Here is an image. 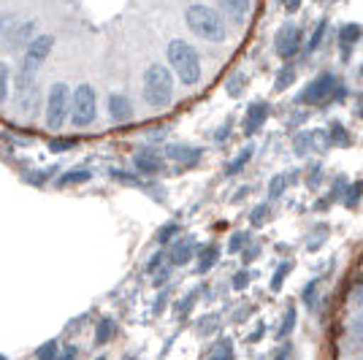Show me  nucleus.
Here are the masks:
<instances>
[{
	"label": "nucleus",
	"instance_id": "7ed1b4c3",
	"mask_svg": "<svg viewBox=\"0 0 363 360\" xmlns=\"http://www.w3.org/2000/svg\"><path fill=\"white\" fill-rule=\"evenodd\" d=\"M166 57L171 71L177 74V79H179L182 84L196 87L198 81H201V57H198V52L187 41L174 38L166 49Z\"/></svg>",
	"mask_w": 363,
	"mask_h": 360
},
{
	"label": "nucleus",
	"instance_id": "e433bc0d",
	"mask_svg": "<svg viewBox=\"0 0 363 360\" xmlns=\"http://www.w3.org/2000/svg\"><path fill=\"white\" fill-rule=\"evenodd\" d=\"M0 360H6V358H3V355H0Z\"/></svg>",
	"mask_w": 363,
	"mask_h": 360
},
{
	"label": "nucleus",
	"instance_id": "2f4dec72",
	"mask_svg": "<svg viewBox=\"0 0 363 360\" xmlns=\"http://www.w3.org/2000/svg\"><path fill=\"white\" fill-rule=\"evenodd\" d=\"M74 355H76V349L74 347H68V349H65V355H62L60 360H74Z\"/></svg>",
	"mask_w": 363,
	"mask_h": 360
},
{
	"label": "nucleus",
	"instance_id": "6e6552de",
	"mask_svg": "<svg viewBox=\"0 0 363 360\" xmlns=\"http://www.w3.org/2000/svg\"><path fill=\"white\" fill-rule=\"evenodd\" d=\"M333 90H336V76H333V74H320L318 79H312V81H309V84L301 90V95H298V103H306V106L325 103V101L333 95Z\"/></svg>",
	"mask_w": 363,
	"mask_h": 360
},
{
	"label": "nucleus",
	"instance_id": "9b49d317",
	"mask_svg": "<svg viewBox=\"0 0 363 360\" xmlns=\"http://www.w3.org/2000/svg\"><path fill=\"white\" fill-rule=\"evenodd\" d=\"M269 117V103H252L247 111V120H244V133H255L260 130V125Z\"/></svg>",
	"mask_w": 363,
	"mask_h": 360
},
{
	"label": "nucleus",
	"instance_id": "423d86ee",
	"mask_svg": "<svg viewBox=\"0 0 363 360\" xmlns=\"http://www.w3.org/2000/svg\"><path fill=\"white\" fill-rule=\"evenodd\" d=\"M95 114H98V98H95V90L90 84H79L71 95V122L76 128H87L95 122Z\"/></svg>",
	"mask_w": 363,
	"mask_h": 360
},
{
	"label": "nucleus",
	"instance_id": "5701e85b",
	"mask_svg": "<svg viewBox=\"0 0 363 360\" xmlns=\"http://www.w3.org/2000/svg\"><path fill=\"white\" fill-rule=\"evenodd\" d=\"M331 135L336 138V144H347V141H350V135L345 133V128H342L339 122H333V125H331Z\"/></svg>",
	"mask_w": 363,
	"mask_h": 360
},
{
	"label": "nucleus",
	"instance_id": "dca6fc26",
	"mask_svg": "<svg viewBox=\"0 0 363 360\" xmlns=\"http://www.w3.org/2000/svg\"><path fill=\"white\" fill-rule=\"evenodd\" d=\"M168 157L174 160H184V163H196L201 157V150H190V147H171L168 150Z\"/></svg>",
	"mask_w": 363,
	"mask_h": 360
},
{
	"label": "nucleus",
	"instance_id": "0eeeda50",
	"mask_svg": "<svg viewBox=\"0 0 363 360\" xmlns=\"http://www.w3.org/2000/svg\"><path fill=\"white\" fill-rule=\"evenodd\" d=\"M301 44H303L301 28L293 25V22H285V25L277 30V35H274V49H277V55H279L282 60H293V57L301 52Z\"/></svg>",
	"mask_w": 363,
	"mask_h": 360
},
{
	"label": "nucleus",
	"instance_id": "20e7f679",
	"mask_svg": "<svg viewBox=\"0 0 363 360\" xmlns=\"http://www.w3.org/2000/svg\"><path fill=\"white\" fill-rule=\"evenodd\" d=\"M174 98V76L166 65H150L144 71V101L152 108H166Z\"/></svg>",
	"mask_w": 363,
	"mask_h": 360
},
{
	"label": "nucleus",
	"instance_id": "a211bd4d",
	"mask_svg": "<svg viewBox=\"0 0 363 360\" xmlns=\"http://www.w3.org/2000/svg\"><path fill=\"white\" fill-rule=\"evenodd\" d=\"M9 84H11V68L0 60V103L9 98Z\"/></svg>",
	"mask_w": 363,
	"mask_h": 360
},
{
	"label": "nucleus",
	"instance_id": "4be33fe9",
	"mask_svg": "<svg viewBox=\"0 0 363 360\" xmlns=\"http://www.w3.org/2000/svg\"><path fill=\"white\" fill-rule=\"evenodd\" d=\"M111 330H114V322L104 320V322H101V328H98V344H104V342H108V339L114 336Z\"/></svg>",
	"mask_w": 363,
	"mask_h": 360
},
{
	"label": "nucleus",
	"instance_id": "bb28decb",
	"mask_svg": "<svg viewBox=\"0 0 363 360\" xmlns=\"http://www.w3.org/2000/svg\"><path fill=\"white\" fill-rule=\"evenodd\" d=\"M74 144H76L74 138H68V141H52V144H49V150H52V152H62V150H71Z\"/></svg>",
	"mask_w": 363,
	"mask_h": 360
},
{
	"label": "nucleus",
	"instance_id": "72a5a7b5",
	"mask_svg": "<svg viewBox=\"0 0 363 360\" xmlns=\"http://www.w3.org/2000/svg\"><path fill=\"white\" fill-rule=\"evenodd\" d=\"M358 303H361V306H363V287H361V290H358Z\"/></svg>",
	"mask_w": 363,
	"mask_h": 360
},
{
	"label": "nucleus",
	"instance_id": "4468645a",
	"mask_svg": "<svg viewBox=\"0 0 363 360\" xmlns=\"http://www.w3.org/2000/svg\"><path fill=\"white\" fill-rule=\"evenodd\" d=\"M136 168L138 171H144V174H157V171L163 168V163H160V157H157V154H152V152H138Z\"/></svg>",
	"mask_w": 363,
	"mask_h": 360
},
{
	"label": "nucleus",
	"instance_id": "a878e982",
	"mask_svg": "<svg viewBox=\"0 0 363 360\" xmlns=\"http://www.w3.org/2000/svg\"><path fill=\"white\" fill-rule=\"evenodd\" d=\"M288 271H290V263H282V266H279V271H277V276H274V282H272L274 290H277V287H279V282L288 276Z\"/></svg>",
	"mask_w": 363,
	"mask_h": 360
},
{
	"label": "nucleus",
	"instance_id": "f257e3e1",
	"mask_svg": "<svg viewBox=\"0 0 363 360\" xmlns=\"http://www.w3.org/2000/svg\"><path fill=\"white\" fill-rule=\"evenodd\" d=\"M184 25L196 38H203L209 44H223L228 38V25L223 14H217V9L203 3H193L184 9Z\"/></svg>",
	"mask_w": 363,
	"mask_h": 360
},
{
	"label": "nucleus",
	"instance_id": "b1692460",
	"mask_svg": "<svg viewBox=\"0 0 363 360\" xmlns=\"http://www.w3.org/2000/svg\"><path fill=\"white\" fill-rule=\"evenodd\" d=\"M214 260H217V252H206V255H201V260H198V271H209V266H212Z\"/></svg>",
	"mask_w": 363,
	"mask_h": 360
},
{
	"label": "nucleus",
	"instance_id": "6ab92c4d",
	"mask_svg": "<svg viewBox=\"0 0 363 360\" xmlns=\"http://www.w3.org/2000/svg\"><path fill=\"white\" fill-rule=\"evenodd\" d=\"M325 30H328V22L323 19L318 25V30L312 33V38H309V44H306V52H318L320 44H323V35H325Z\"/></svg>",
	"mask_w": 363,
	"mask_h": 360
},
{
	"label": "nucleus",
	"instance_id": "473e14b6",
	"mask_svg": "<svg viewBox=\"0 0 363 360\" xmlns=\"http://www.w3.org/2000/svg\"><path fill=\"white\" fill-rule=\"evenodd\" d=\"M298 9V0H288V11H296Z\"/></svg>",
	"mask_w": 363,
	"mask_h": 360
},
{
	"label": "nucleus",
	"instance_id": "412c9836",
	"mask_svg": "<svg viewBox=\"0 0 363 360\" xmlns=\"http://www.w3.org/2000/svg\"><path fill=\"white\" fill-rule=\"evenodd\" d=\"M250 157H252V147H247V150L242 152V157H236V160H233V163L228 165V174H236V171H239V168H244V163H247V160H250Z\"/></svg>",
	"mask_w": 363,
	"mask_h": 360
},
{
	"label": "nucleus",
	"instance_id": "f03ea898",
	"mask_svg": "<svg viewBox=\"0 0 363 360\" xmlns=\"http://www.w3.org/2000/svg\"><path fill=\"white\" fill-rule=\"evenodd\" d=\"M55 49V35H35L30 44L25 46V55H22V65H19V74H16V90L22 92L33 90V81L41 71V65L46 62V57L52 55Z\"/></svg>",
	"mask_w": 363,
	"mask_h": 360
},
{
	"label": "nucleus",
	"instance_id": "9d476101",
	"mask_svg": "<svg viewBox=\"0 0 363 360\" xmlns=\"http://www.w3.org/2000/svg\"><path fill=\"white\" fill-rule=\"evenodd\" d=\"M217 6H220V11H223L230 22H236V25H242L244 19L250 16V9H252L250 0H217Z\"/></svg>",
	"mask_w": 363,
	"mask_h": 360
},
{
	"label": "nucleus",
	"instance_id": "1a4fd4ad",
	"mask_svg": "<svg viewBox=\"0 0 363 360\" xmlns=\"http://www.w3.org/2000/svg\"><path fill=\"white\" fill-rule=\"evenodd\" d=\"M106 108H108V117L114 122H128L133 117V103H130V98L122 95V92H111V95H108Z\"/></svg>",
	"mask_w": 363,
	"mask_h": 360
},
{
	"label": "nucleus",
	"instance_id": "f8f14e48",
	"mask_svg": "<svg viewBox=\"0 0 363 360\" xmlns=\"http://www.w3.org/2000/svg\"><path fill=\"white\" fill-rule=\"evenodd\" d=\"M363 35V28L361 25H355V22H347L342 30H339V46H342V52L350 55V49L358 44V38Z\"/></svg>",
	"mask_w": 363,
	"mask_h": 360
},
{
	"label": "nucleus",
	"instance_id": "c9c22d12",
	"mask_svg": "<svg viewBox=\"0 0 363 360\" xmlns=\"http://www.w3.org/2000/svg\"><path fill=\"white\" fill-rule=\"evenodd\" d=\"M361 117H363V106H361Z\"/></svg>",
	"mask_w": 363,
	"mask_h": 360
},
{
	"label": "nucleus",
	"instance_id": "39448f33",
	"mask_svg": "<svg viewBox=\"0 0 363 360\" xmlns=\"http://www.w3.org/2000/svg\"><path fill=\"white\" fill-rule=\"evenodd\" d=\"M44 117H46V128H49V130H60L62 125H65V120L71 117V90H68L65 81H55V84L49 87Z\"/></svg>",
	"mask_w": 363,
	"mask_h": 360
},
{
	"label": "nucleus",
	"instance_id": "ddd939ff",
	"mask_svg": "<svg viewBox=\"0 0 363 360\" xmlns=\"http://www.w3.org/2000/svg\"><path fill=\"white\" fill-rule=\"evenodd\" d=\"M33 30H35V22H25V25H16L14 28V33H11V38H9V41H11V49H22V46H28L33 41V38H35V35H33Z\"/></svg>",
	"mask_w": 363,
	"mask_h": 360
},
{
	"label": "nucleus",
	"instance_id": "cd10ccee",
	"mask_svg": "<svg viewBox=\"0 0 363 360\" xmlns=\"http://www.w3.org/2000/svg\"><path fill=\"white\" fill-rule=\"evenodd\" d=\"M293 322H296V312H293V309H288V317H285V325L279 328V333H282V336H288L290 328H293Z\"/></svg>",
	"mask_w": 363,
	"mask_h": 360
},
{
	"label": "nucleus",
	"instance_id": "c85d7f7f",
	"mask_svg": "<svg viewBox=\"0 0 363 360\" xmlns=\"http://www.w3.org/2000/svg\"><path fill=\"white\" fill-rule=\"evenodd\" d=\"M361 193H363V184H355L352 190H350V198H347V206H355V201L361 198Z\"/></svg>",
	"mask_w": 363,
	"mask_h": 360
},
{
	"label": "nucleus",
	"instance_id": "c756f323",
	"mask_svg": "<svg viewBox=\"0 0 363 360\" xmlns=\"http://www.w3.org/2000/svg\"><path fill=\"white\" fill-rule=\"evenodd\" d=\"M352 336H355V339H358V342L363 344V317L358 320V322H355V325H352Z\"/></svg>",
	"mask_w": 363,
	"mask_h": 360
},
{
	"label": "nucleus",
	"instance_id": "2eb2a0df",
	"mask_svg": "<svg viewBox=\"0 0 363 360\" xmlns=\"http://www.w3.org/2000/svg\"><path fill=\"white\" fill-rule=\"evenodd\" d=\"M193 255H196L193 239H184V241H179V244L174 247V252H171V263H174V266H182V263H187Z\"/></svg>",
	"mask_w": 363,
	"mask_h": 360
},
{
	"label": "nucleus",
	"instance_id": "393cba45",
	"mask_svg": "<svg viewBox=\"0 0 363 360\" xmlns=\"http://www.w3.org/2000/svg\"><path fill=\"white\" fill-rule=\"evenodd\" d=\"M38 360H55V342H46V347L38 349Z\"/></svg>",
	"mask_w": 363,
	"mask_h": 360
},
{
	"label": "nucleus",
	"instance_id": "f704fd0d",
	"mask_svg": "<svg viewBox=\"0 0 363 360\" xmlns=\"http://www.w3.org/2000/svg\"><path fill=\"white\" fill-rule=\"evenodd\" d=\"M277 360H288V355H279V358H277Z\"/></svg>",
	"mask_w": 363,
	"mask_h": 360
},
{
	"label": "nucleus",
	"instance_id": "7c9ffc66",
	"mask_svg": "<svg viewBox=\"0 0 363 360\" xmlns=\"http://www.w3.org/2000/svg\"><path fill=\"white\" fill-rule=\"evenodd\" d=\"M9 22H11V19H9V16H0V35H3V33H6V28H9Z\"/></svg>",
	"mask_w": 363,
	"mask_h": 360
},
{
	"label": "nucleus",
	"instance_id": "f3484780",
	"mask_svg": "<svg viewBox=\"0 0 363 360\" xmlns=\"http://www.w3.org/2000/svg\"><path fill=\"white\" fill-rule=\"evenodd\" d=\"M90 171L87 168H76V171H68V174H62L60 176V184L65 187V184H79V181H90Z\"/></svg>",
	"mask_w": 363,
	"mask_h": 360
},
{
	"label": "nucleus",
	"instance_id": "4c0bfd02",
	"mask_svg": "<svg viewBox=\"0 0 363 360\" xmlns=\"http://www.w3.org/2000/svg\"><path fill=\"white\" fill-rule=\"evenodd\" d=\"M361 74H363V68H361Z\"/></svg>",
	"mask_w": 363,
	"mask_h": 360
},
{
	"label": "nucleus",
	"instance_id": "aec40b11",
	"mask_svg": "<svg viewBox=\"0 0 363 360\" xmlns=\"http://www.w3.org/2000/svg\"><path fill=\"white\" fill-rule=\"evenodd\" d=\"M293 79H296V71H293V65H285L282 71H279V76H277V90H288L290 84H293Z\"/></svg>",
	"mask_w": 363,
	"mask_h": 360
}]
</instances>
